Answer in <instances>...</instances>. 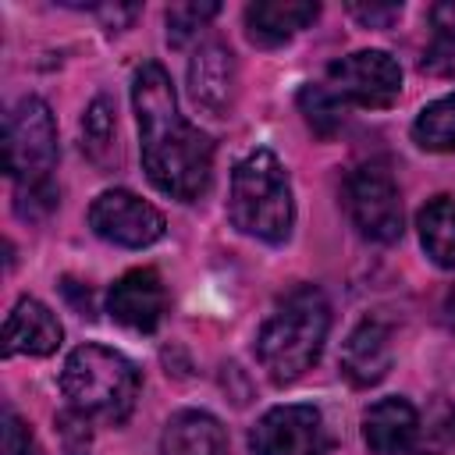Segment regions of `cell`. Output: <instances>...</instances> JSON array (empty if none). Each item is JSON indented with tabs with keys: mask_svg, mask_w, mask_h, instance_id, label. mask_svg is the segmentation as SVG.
I'll return each instance as SVG.
<instances>
[{
	"mask_svg": "<svg viewBox=\"0 0 455 455\" xmlns=\"http://www.w3.org/2000/svg\"><path fill=\"white\" fill-rule=\"evenodd\" d=\"M419 434V412L405 398H380L363 416V441L373 455H409Z\"/></svg>",
	"mask_w": 455,
	"mask_h": 455,
	"instance_id": "14",
	"label": "cell"
},
{
	"mask_svg": "<svg viewBox=\"0 0 455 455\" xmlns=\"http://www.w3.org/2000/svg\"><path fill=\"white\" fill-rule=\"evenodd\" d=\"M228 220L259 242L281 245L295 224V199L281 160L270 149L245 153L231 171L228 192Z\"/></svg>",
	"mask_w": 455,
	"mask_h": 455,
	"instance_id": "3",
	"label": "cell"
},
{
	"mask_svg": "<svg viewBox=\"0 0 455 455\" xmlns=\"http://www.w3.org/2000/svg\"><path fill=\"white\" fill-rule=\"evenodd\" d=\"M57 203H60V192H57L53 181H46V185H18V192H14V213L21 220H43Z\"/></svg>",
	"mask_w": 455,
	"mask_h": 455,
	"instance_id": "24",
	"label": "cell"
},
{
	"mask_svg": "<svg viewBox=\"0 0 455 455\" xmlns=\"http://www.w3.org/2000/svg\"><path fill=\"white\" fill-rule=\"evenodd\" d=\"M235 89H238V64L235 53L210 39L188 57V96L199 110L224 117L235 107Z\"/></svg>",
	"mask_w": 455,
	"mask_h": 455,
	"instance_id": "11",
	"label": "cell"
},
{
	"mask_svg": "<svg viewBox=\"0 0 455 455\" xmlns=\"http://www.w3.org/2000/svg\"><path fill=\"white\" fill-rule=\"evenodd\" d=\"M82 149L96 167L117 164V121L107 96H96L82 114Z\"/></svg>",
	"mask_w": 455,
	"mask_h": 455,
	"instance_id": "18",
	"label": "cell"
},
{
	"mask_svg": "<svg viewBox=\"0 0 455 455\" xmlns=\"http://www.w3.org/2000/svg\"><path fill=\"white\" fill-rule=\"evenodd\" d=\"M132 103L142 139L146 178L178 203H196L210 188L213 174V139L199 132L178 110L171 75L146 60L132 82Z\"/></svg>",
	"mask_w": 455,
	"mask_h": 455,
	"instance_id": "1",
	"label": "cell"
},
{
	"mask_svg": "<svg viewBox=\"0 0 455 455\" xmlns=\"http://www.w3.org/2000/svg\"><path fill=\"white\" fill-rule=\"evenodd\" d=\"M89 228L103 242H114L124 249H142V245H153L156 238H164L167 224H164V213L153 203L139 199L135 192L107 188L89 206Z\"/></svg>",
	"mask_w": 455,
	"mask_h": 455,
	"instance_id": "9",
	"label": "cell"
},
{
	"mask_svg": "<svg viewBox=\"0 0 455 455\" xmlns=\"http://www.w3.org/2000/svg\"><path fill=\"white\" fill-rule=\"evenodd\" d=\"M4 451L7 455H39V444H36L28 423L14 409H4Z\"/></svg>",
	"mask_w": 455,
	"mask_h": 455,
	"instance_id": "25",
	"label": "cell"
},
{
	"mask_svg": "<svg viewBox=\"0 0 455 455\" xmlns=\"http://www.w3.org/2000/svg\"><path fill=\"white\" fill-rule=\"evenodd\" d=\"M139 384L135 363L107 345H78L60 370V391L71 409L114 427L132 416Z\"/></svg>",
	"mask_w": 455,
	"mask_h": 455,
	"instance_id": "4",
	"label": "cell"
},
{
	"mask_svg": "<svg viewBox=\"0 0 455 455\" xmlns=\"http://www.w3.org/2000/svg\"><path fill=\"white\" fill-rule=\"evenodd\" d=\"M220 11V4L206 0V4H174L167 7V43L171 46H185L188 39H196L203 32V25Z\"/></svg>",
	"mask_w": 455,
	"mask_h": 455,
	"instance_id": "21",
	"label": "cell"
},
{
	"mask_svg": "<svg viewBox=\"0 0 455 455\" xmlns=\"http://www.w3.org/2000/svg\"><path fill=\"white\" fill-rule=\"evenodd\" d=\"M391 327L380 316H363L341 345V373L355 387L380 384L391 370Z\"/></svg>",
	"mask_w": 455,
	"mask_h": 455,
	"instance_id": "12",
	"label": "cell"
},
{
	"mask_svg": "<svg viewBox=\"0 0 455 455\" xmlns=\"http://www.w3.org/2000/svg\"><path fill=\"white\" fill-rule=\"evenodd\" d=\"M64 331L57 316L32 295H21L4 323V355H50L57 352Z\"/></svg>",
	"mask_w": 455,
	"mask_h": 455,
	"instance_id": "13",
	"label": "cell"
},
{
	"mask_svg": "<svg viewBox=\"0 0 455 455\" xmlns=\"http://www.w3.org/2000/svg\"><path fill=\"white\" fill-rule=\"evenodd\" d=\"M327 331H331V306L323 291L313 284H299L256 331L252 348L274 384H291L306 370H313V363L323 352Z\"/></svg>",
	"mask_w": 455,
	"mask_h": 455,
	"instance_id": "2",
	"label": "cell"
},
{
	"mask_svg": "<svg viewBox=\"0 0 455 455\" xmlns=\"http://www.w3.org/2000/svg\"><path fill=\"white\" fill-rule=\"evenodd\" d=\"M416 228H419V242H423L427 256L437 267L455 270V199L451 196H434L416 213Z\"/></svg>",
	"mask_w": 455,
	"mask_h": 455,
	"instance_id": "17",
	"label": "cell"
},
{
	"mask_svg": "<svg viewBox=\"0 0 455 455\" xmlns=\"http://www.w3.org/2000/svg\"><path fill=\"white\" fill-rule=\"evenodd\" d=\"M327 85L348 107H391L402 92V68L384 50H355L327 68Z\"/></svg>",
	"mask_w": 455,
	"mask_h": 455,
	"instance_id": "8",
	"label": "cell"
},
{
	"mask_svg": "<svg viewBox=\"0 0 455 455\" xmlns=\"http://www.w3.org/2000/svg\"><path fill=\"white\" fill-rule=\"evenodd\" d=\"M320 4L306 0H259L245 7V36L256 46H281L306 25H313Z\"/></svg>",
	"mask_w": 455,
	"mask_h": 455,
	"instance_id": "15",
	"label": "cell"
},
{
	"mask_svg": "<svg viewBox=\"0 0 455 455\" xmlns=\"http://www.w3.org/2000/svg\"><path fill=\"white\" fill-rule=\"evenodd\" d=\"M299 110L306 117V124L320 135V139H331L341 124H345V114H348V103L323 82H309L299 89Z\"/></svg>",
	"mask_w": 455,
	"mask_h": 455,
	"instance_id": "20",
	"label": "cell"
},
{
	"mask_svg": "<svg viewBox=\"0 0 455 455\" xmlns=\"http://www.w3.org/2000/svg\"><path fill=\"white\" fill-rule=\"evenodd\" d=\"M412 139L419 149H430V153L455 149V92H448L419 110V117L412 121Z\"/></svg>",
	"mask_w": 455,
	"mask_h": 455,
	"instance_id": "19",
	"label": "cell"
},
{
	"mask_svg": "<svg viewBox=\"0 0 455 455\" xmlns=\"http://www.w3.org/2000/svg\"><path fill=\"white\" fill-rule=\"evenodd\" d=\"M256 455H331L334 437L316 405H274L249 434Z\"/></svg>",
	"mask_w": 455,
	"mask_h": 455,
	"instance_id": "7",
	"label": "cell"
},
{
	"mask_svg": "<svg viewBox=\"0 0 455 455\" xmlns=\"http://www.w3.org/2000/svg\"><path fill=\"white\" fill-rule=\"evenodd\" d=\"M437 434H441L448 444H455V405H451V409H444V416L437 419Z\"/></svg>",
	"mask_w": 455,
	"mask_h": 455,
	"instance_id": "30",
	"label": "cell"
},
{
	"mask_svg": "<svg viewBox=\"0 0 455 455\" xmlns=\"http://www.w3.org/2000/svg\"><path fill=\"white\" fill-rule=\"evenodd\" d=\"M57 167V124L39 96H21L4 117V171L14 185H46Z\"/></svg>",
	"mask_w": 455,
	"mask_h": 455,
	"instance_id": "5",
	"label": "cell"
},
{
	"mask_svg": "<svg viewBox=\"0 0 455 455\" xmlns=\"http://www.w3.org/2000/svg\"><path fill=\"white\" fill-rule=\"evenodd\" d=\"M419 71L423 75H434V78L455 75V28H434V39L423 50Z\"/></svg>",
	"mask_w": 455,
	"mask_h": 455,
	"instance_id": "23",
	"label": "cell"
},
{
	"mask_svg": "<svg viewBox=\"0 0 455 455\" xmlns=\"http://www.w3.org/2000/svg\"><path fill=\"white\" fill-rule=\"evenodd\" d=\"M107 309L128 331L149 334V331L160 327V320L167 313V288H164V281H160V274L153 267H135V270L121 274L110 284Z\"/></svg>",
	"mask_w": 455,
	"mask_h": 455,
	"instance_id": "10",
	"label": "cell"
},
{
	"mask_svg": "<svg viewBox=\"0 0 455 455\" xmlns=\"http://www.w3.org/2000/svg\"><path fill=\"white\" fill-rule=\"evenodd\" d=\"M345 210L363 238L380 242V245H391L402 238V228H405L402 192L395 178L387 174V167L380 164L355 167L345 178Z\"/></svg>",
	"mask_w": 455,
	"mask_h": 455,
	"instance_id": "6",
	"label": "cell"
},
{
	"mask_svg": "<svg viewBox=\"0 0 455 455\" xmlns=\"http://www.w3.org/2000/svg\"><path fill=\"white\" fill-rule=\"evenodd\" d=\"M430 18H434V28H455V0L434 4L430 7Z\"/></svg>",
	"mask_w": 455,
	"mask_h": 455,
	"instance_id": "27",
	"label": "cell"
},
{
	"mask_svg": "<svg viewBox=\"0 0 455 455\" xmlns=\"http://www.w3.org/2000/svg\"><path fill=\"white\" fill-rule=\"evenodd\" d=\"M57 437H60V448L64 455H89L92 448V419L78 409H64L57 412Z\"/></svg>",
	"mask_w": 455,
	"mask_h": 455,
	"instance_id": "22",
	"label": "cell"
},
{
	"mask_svg": "<svg viewBox=\"0 0 455 455\" xmlns=\"http://www.w3.org/2000/svg\"><path fill=\"white\" fill-rule=\"evenodd\" d=\"M441 320H444V327L448 331H455V284L444 291V299H441Z\"/></svg>",
	"mask_w": 455,
	"mask_h": 455,
	"instance_id": "29",
	"label": "cell"
},
{
	"mask_svg": "<svg viewBox=\"0 0 455 455\" xmlns=\"http://www.w3.org/2000/svg\"><path fill=\"white\" fill-rule=\"evenodd\" d=\"M348 14L363 28H391L402 18V4H348Z\"/></svg>",
	"mask_w": 455,
	"mask_h": 455,
	"instance_id": "26",
	"label": "cell"
},
{
	"mask_svg": "<svg viewBox=\"0 0 455 455\" xmlns=\"http://www.w3.org/2000/svg\"><path fill=\"white\" fill-rule=\"evenodd\" d=\"M160 455H231L228 430L203 409H181L164 427Z\"/></svg>",
	"mask_w": 455,
	"mask_h": 455,
	"instance_id": "16",
	"label": "cell"
},
{
	"mask_svg": "<svg viewBox=\"0 0 455 455\" xmlns=\"http://www.w3.org/2000/svg\"><path fill=\"white\" fill-rule=\"evenodd\" d=\"M100 14L107 18L110 28H117V25H124V21L135 18V7H100Z\"/></svg>",
	"mask_w": 455,
	"mask_h": 455,
	"instance_id": "28",
	"label": "cell"
}]
</instances>
